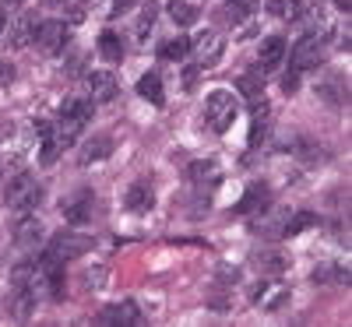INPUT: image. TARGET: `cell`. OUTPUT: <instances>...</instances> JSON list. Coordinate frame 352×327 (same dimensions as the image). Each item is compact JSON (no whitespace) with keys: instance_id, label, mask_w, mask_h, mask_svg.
<instances>
[{"instance_id":"6da1fadb","label":"cell","mask_w":352,"mask_h":327,"mask_svg":"<svg viewBox=\"0 0 352 327\" xmlns=\"http://www.w3.org/2000/svg\"><path fill=\"white\" fill-rule=\"evenodd\" d=\"M204 109H208V124L219 134H226L232 127V120H236V113H240L236 99H232V92H226V88H215V92L208 95V102H204Z\"/></svg>"},{"instance_id":"7a4b0ae2","label":"cell","mask_w":352,"mask_h":327,"mask_svg":"<svg viewBox=\"0 0 352 327\" xmlns=\"http://www.w3.org/2000/svg\"><path fill=\"white\" fill-rule=\"evenodd\" d=\"M88 247H92V240H88V236H81V232H56L53 240H50V250H46V253H50L53 260L67 264V260L85 257Z\"/></svg>"},{"instance_id":"3957f363","label":"cell","mask_w":352,"mask_h":327,"mask_svg":"<svg viewBox=\"0 0 352 327\" xmlns=\"http://www.w3.org/2000/svg\"><path fill=\"white\" fill-rule=\"evenodd\" d=\"M4 201L14 207V212H21V207H36L39 201H43V187L32 180V176H14V180L8 183V194H4Z\"/></svg>"},{"instance_id":"277c9868","label":"cell","mask_w":352,"mask_h":327,"mask_svg":"<svg viewBox=\"0 0 352 327\" xmlns=\"http://www.w3.org/2000/svg\"><path fill=\"white\" fill-rule=\"evenodd\" d=\"M320 56H324V36H320V32H307L296 46H292V71L317 67Z\"/></svg>"},{"instance_id":"5b68a950","label":"cell","mask_w":352,"mask_h":327,"mask_svg":"<svg viewBox=\"0 0 352 327\" xmlns=\"http://www.w3.org/2000/svg\"><path fill=\"white\" fill-rule=\"evenodd\" d=\"M67 39H71V28L64 21H43L36 25V36H32V43H39L43 53H60Z\"/></svg>"},{"instance_id":"8992f818","label":"cell","mask_w":352,"mask_h":327,"mask_svg":"<svg viewBox=\"0 0 352 327\" xmlns=\"http://www.w3.org/2000/svg\"><path fill=\"white\" fill-rule=\"evenodd\" d=\"M190 49L197 53V67H212V64L222 60L226 43H222V36L215 32V28H208V32H201V39L190 43Z\"/></svg>"},{"instance_id":"52a82bcc","label":"cell","mask_w":352,"mask_h":327,"mask_svg":"<svg viewBox=\"0 0 352 327\" xmlns=\"http://www.w3.org/2000/svg\"><path fill=\"white\" fill-rule=\"evenodd\" d=\"M11 232H14L18 243H36V240H43V222L36 218L32 207H21L11 222Z\"/></svg>"},{"instance_id":"ba28073f","label":"cell","mask_w":352,"mask_h":327,"mask_svg":"<svg viewBox=\"0 0 352 327\" xmlns=\"http://www.w3.org/2000/svg\"><path fill=\"white\" fill-rule=\"evenodd\" d=\"M88 92H92L96 102H113L120 84H116V74L113 71H92L88 74Z\"/></svg>"},{"instance_id":"9c48e42d","label":"cell","mask_w":352,"mask_h":327,"mask_svg":"<svg viewBox=\"0 0 352 327\" xmlns=\"http://www.w3.org/2000/svg\"><path fill=\"white\" fill-rule=\"evenodd\" d=\"M99 320H102V324H124V327H134V324H141V310H138V303L124 300V303L106 306V310L99 313Z\"/></svg>"},{"instance_id":"30bf717a","label":"cell","mask_w":352,"mask_h":327,"mask_svg":"<svg viewBox=\"0 0 352 327\" xmlns=\"http://www.w3.org/2000/svg\"><path fill=\"white\" fill-rule=\"evenodd\" d=\"M32 36H36V18H32V14H18V18L11 21V28H8L11 49H25L28 43H32Z\"/></svg>"},{"instance_id":"8fae6325","label":"cell","mask_w":352,"mask_h":327,"mask_svg":"<svg viewBox=\"0 0 352 327\" xmlns=\"http://www.w3.org/2000/svg\"><path fill=\"white\" fill-rule=\"evenodd\" d=\"M152 207H155V190L144 183V180L127 190V212L131 215H144V212H152Z\"/></svg>"},{"instance_id":"7c38bea8","label":"cell","mask_w":352,"mask_h":327,"mask_svg":"<svg viewBox=\"0 0 352 327\" xmlns=\"http://www.w3.org/2000/svg\"><path fill=\"white\" fill-rule=\"evenodd\" d=\"M261 71H278V64L285 60V39H278V36H268L261 43Z\"/></svg>"},{"instance_id":"4fadbf2b","label":"cell","mask_w":352,"mask_h":327,"mask_svg":"<svg viewBox=\"0 0 352 327\" xmlns=\"http://www.w3.org/2000/svg\"><path fill=\"white\" fill-rule=\"evenodd\" d=\"M88 218H92V194H78V197L64 201V222L85 225Z\"/></svg>"},{"instance_id":"5bb4252c","label":"cell","mask_w":352,"mask_h":327,"mask_svg":"<svg viewBox=\"0 0 352 327\" xmlns=\"http://www.w3.org/2000/svg\"><path fill=\"white\" fill-rule=\"evenodd\" d=\"M109 155H113V141H109V137H92V141L81 144L78 162H81V166H92V162H102V159H109Z\"/></svg>"},{"instance_id":"9a60e30c","label":"cell","mask_w":352,"mask_h":327,"mask_svg":"<svg viewBox=\"0 0 352 327\" xmlns=\"http://www.w3.org/2000/svg\"><path fill=\"white\" fill-rule=\"evenodd\" d=\"M254 264H257V271L278 278V275L285 271V267H289V257H285V253H278V250H261V253H254Z\"/></svg>"},{"instance_id":"2e32d148","label":"cell","mask_w":352,"mask_h":327,"mask_svg":"<svg viewBox=\"0 0 352 327\" xmlns=\"http://www.w3.org/2000/svg\"><path fill=\"white\" fill-rule=\"evenodd\" d=\"M138 95L148 99L152 106H162V102H166V95H162V78H159L155 71H148V74L138 81Z\"/></svg>"},{"instance_id":"e0dca14e","label":"cell","mask_w":352,"mask_h":327,"mask_svg":"<svg viewBox=\"0 0 352 327\" xmlns=\"http://www.w3.org/2000/svg\"><path fill=\"white\" fill-rule=\"evenodd\" d=\"M36 310V292H28V289H18L14 285V295H11V317L18 320H28Z\"/></svg>"},{"instance_id":"ac0fdd59","label":"cell","mask_w":352,"mask_h":327,"mask_svg":"<svg viewBox=\"0 0 352 327\" xmlns=\"http://www.w3.org/2000/svg\"><path fill=\"white\" fill-rule=\"evenodd\" d=\"M99 56H102V60H109V64H116V60L124 56V43H120V36L109 32V28L99 36Z\"/></svg>"},{"instance_id":"d6986e66","label":"cell","mask_w":352,"mask_h":327,"mask_svg":"<svg viewBox=\"0 0 352 327\" xmlns=\"http://www.w3.org/2000/svg\"><path fill=\"white\" fill-rule=\"evenodd\" d=\"M268 204V187H261V183H250V190H247V197L236 204V212H243V215H250V212H261V207Z\"/></svg>"},{"instance_id":"ffe728a7","label":"cell","mask_w":352,"mask_h":327,"mask_svg":"<svg viewBox=\"0 0 352 327\" xmlns=\"http://www.w3.org/2000/svg\"><path fill=\"white\" fill-rule=\"evenodd\" d=\"M187 176L194 183H219V166L212 162V159H204V162H190V169H187Z\"/></svg>"},{"instance_id":"44dd1931","label":"cell","mask_w":352,"mask_h":327,"mask_svg":"<svg viewBox=\"0 0 352 327\" xmlns=\"http://www.w3.org/2000/svg\"><path fill=\"white\" fill-rule=\"evenodd\" d=\"M187 53H190V39H187V36H173V39H166V43L159 46L162 60H184Z\"/></svg>"},{"instance_id":"7402d4cb","label":"cell","mask_w":352,"mask_h":327,"mask_svg":"<svg viewBox=\"0 0 352 327\" xmlns=\"http://www.w3.org/2000/svg\"><path fill=\"white\" fill-rule=\"evenodd\" d=\"M60 116H71V120H78L85 127L88 120H92V99H67L64 109H60Z\"/></svg>"},{"instance_id":"603a6c76","label":"cell","mask_w":352,"mask_h":327,"mask_svg":"<svg viewBox=\"0 0 352 327\" xmlns=\"http://www.w3.org/2000/svg\"><path fill=\"white\" fill-rule=\"evenodd\" d=\"M169 18L176 21V25H194L197 21V8L190 4V0H169Z\"/></svg>"},{"instance_id":"cb8c5ba5","label":"cell","mask_w":352,"mask_h":327,"mask_svg":"<svg viewBox=\"0 0 352 327\" xmlns=\"http://www.w3.org/2000/svg\"><path fill=\"white\" fill-rule=\"evenodd\" d=\"M236 88L254 102V99H261L264 95V71H250V74H243L240 81H236Z\"/></svg>"},{"instance_id":"d4e9b609","label":"cell","mask_w":352,"mask_h":327,"mask_svg":"<svg viewBox=\"0 0 352 327\" xmlns=\"http://www.w3.org/2000/svg\"><path fill=\"white\" fill-rule=\"evenodd\" d=\"M254 4H257V0H229V4L222 8V18L232 21V25H240V21H247V14L254 11Z\"/></svg>"},{"instance_id":"484cf974","label":"cell","mask_w":352,"mask_h":327,"mask_svg":"<svg viewBox=\"0 0 352 327\" xmlns=\"http://www.w3.org/2000/svg\"><path fill=\"white\" fill-rule=\"evenodd\" d=\"M268 14L282 21H296L300 18V0H268Z\"/></svg>"},{"instance_id":"4316f807","label":"cell","mask_w":352,"mask_h":327,"mask_svg":"<svg viewBox=\"0 0 352 327\" xmlns=\"http://www.w3.org/2000/svg\"><path fill=\"white\" fill-rule=\"evenodd\" d=\"M310 225H317V215H314V212H296V215L282 225V232H285V236H300V232L310 229Z\"/></svg>"},{"instance_id":"83f0119b","label":"cell","mask_w":352,"mask_h":327,"mask_svg":"<svg viewBox=\"0 0 352 327\" xmlns=\"http://www.w3.org/2000/svg\"><path fill=\"white\" fill-rule=\"evenodd\" d=\"M264 310H282L285 303H289V289H282V285H272L268 292H264V300H257Z\"/></svg>"},{"instance_id":"f1b7e54d","label":"cell","mask_w":352,"mask_h":327,"mask_svg":"<svg viewBox=\"0 0 352 327\" xmlns=\"http://www.w3.org/2000/svg\"><path fill=\"white\" fill-rule=\"evenodd\" d=\"M152 25H155V4H148V8L141 11V21H138V39H141V43L148 39V32H152Z\"/></svg>"},{"instance_id":"f546056e","label":"cell","mask_w":352,"mask_h":327,"mask_svg":"<svg viewBox=\"0 0 352 327\" xmlns=\"http://www.w3.org/2000/svg\"><path fill=\"white\" fill-rule=\"evenodd\" d=\"M314 278H320V282H345L349 285V271L345 267H335V264H328L324 271H314Z\"/></svg>"},{"instance_id":"4dcf8cb0","label":"cell","mask_w":352,"mask_h":327,"mask_svg":"<svg viewBox=\"0 0 352 327\" xmlns=\"http://www.w3.org/2000/svg\"><path fill=\"white\" fill-rule=\"evenodd\" d=\"M138 4V0H113V4H109V18H116V14H124L127 8H134Z\"/></svg>"},{"instance_id":"1f68e13d","label":"cell","mask_w":352,"mask_h":327,"mask_svg":"<svg viewBox=\"0 0 352 327\" xmlns=\"http://www.w3.org/2000/svg\"><path fill=\"white\" fill-rule=\"evenodd\" d=\"M14 81V67L8 60H0V84H11Z\"/></svg>"},{"instance_id":"d6a6232c","label":"cell","mask_w":352,"mask_h":327,"mask_svg":"<svg viewBox=\"0 0 352 327\" xmlns=\"http://www.w3.org/2000/svg\"><path fill=\"white\" fill-rule=\"evenodd\" d=\"M102 278H106V275H102V267H96V271H88V275H85V285H102Z\"/></svg>"},{"instance_id":"836d02e7","label":"cell","mask_w":352,"mask_h":327,"mask_svg":"<svg viewBox=\"0 0 352 327\" xmlns=\"http://www.w3.org/2000/svg\"><path fill=\"white\" fill-rule=\"evenodd\" d=\"M197 71H201V67H187V74H184V84H187V88L194 84V78H197Z\"/></svg>"},{"instance_id":"e575fe53","label":"cell","mask_w":352,"mask_h":327,"mask_svg":"<svg viewBox=\"0 0 352 327\" xmlns=\"http://www.w3.org/2000/svg\"><path fill=\"white\" fill-rule=\"evenodd\" d=\"M335 8H338L342 14H349V11H352V0H335Z\"/></svg>"},{"instance_id":"d590c367","label":"cell","mask_w":352,"mask_h":327,"mask_svg":"<svg viewBox=\"0 0 352 327\" xmlns=\"http://www.w3.org/2000/svg\"><path fill=\"white\" fill-rule=\"evenodd\" d=\"M4 28H8V14L0 11V36H4Z\"/></svg>"},{"instance_id":"8d00e7d4","label":"cell","mask_w":352,"mask_h":327,"mask_svg":"<svg viewBox=\"0 0 352 327\" xmlns=\"http://www.w3.org/2000/svg\"><path fill=\"white\" fill-rule=\"evenodd\" d=\"M0 183H4V166H0Z\"/></svg>"}]
</instances>
